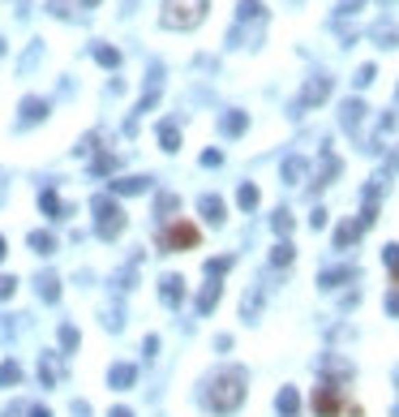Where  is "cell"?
Wrapping results in <instances>:
<instances>
[{
	"mask_svg": "<svg viewBox=\"0 0 399 417\" xmlns=\"http://www.w3.org/2000/svg\"><path fill=\"white\" fill-rule=\"evenodd\" d=\"M339 280H352V271H326V276H322V288H335Z\"/></svg>",
	"mask_w": 399,
	"mask_h": 417,
	"instance_id": "cell-32",
	"label": "cell"
},
{
	"mask_svg": "<svg viewBox=\"0 0 399 417\" xmlns=\"http://www.w3.org/2000/svg\"><path fill=\"white\" fill-rule=\"evenodd\" d=\"M39 297L43 301H56L60 297V280L56 276H39Z\"/></svg>",
	"mask_w": 399,
	"mask_h": 417,
	"instance_id": "cell-22",
	"label": "cell"
},
{
	"mask_svg": "<svg viewBox=\"0 0 399 417\" xmlns=\"http://www.w3.org/2000/svg\"><path fill=\"white\" fill-rule=\"evenodd\" d=\"M177 206H181V198H177V194H159V198H155V211L164 215V219L177 215Z\"/></svg>",
	"mask_w": 399,
	"mask_h": 417,
	"instance_id": "cell-15",
	"label": "cell"
},
{
	"mask_svg": "<svg viewBox=\"0 0 399 417\" xmlns=\"http://www.w3.org/2000/svg\"><path fill=\"white\" fill-rule=\"evenodd\" d=\"M326 95H331V78H313V82L305 86V95H300V104L313 108V104H322Z\"/></svg>",
	"mask_w": 399,
	"mask_h": 417,
	"instance_id": "cell-7",
	"label": "cell"
},
{
	"mask_svg": "<svg viewBox=\"0 0 399 417\" xmlns=\"http://www.w3.org/2000/svg\"><path fill=\"white\" fill-rule=\"evenodd\" d=\"M395 379H399V370H395Z\"/></svg>",
	"mask_w": 399,
	"mask_h": 417,
	"instance_id": "cell-46",
	"label": "cell"
},
{
	"mask_svg": "<svg viewBox=\"0 0 399 417\" xmlns=\"http://www.w3.org/2000/svg\"><path fill=\"white\" fill-rule=\"evenodd\" d=\"M26 413H30V409H26V405H13V409H9V413H5V417H26Z\"/></svg>",
	"mask_w": 399,
	"mask_h": 417,
	"instance_id": "cell-39",
	"label": "cell"
},
{
	"mask_svg": "<svg viewBox=\"0 0 399 417\" xmlns=\"http://www.w3.org/2000/svg\"><path fill=\"white\" fill-rule=\"evenodd\" d=\"M181 297H185V280L181 276H164V301L168 306H181Z\"/></svg>",
	"mask_w": 399,
	"mask_h": 417,
	"instance_id": "cell-9",
	"label": "cell"
},
{
	"mask_svg": "<svg viewBox=\"0 0 399 417\" xmlns=\"http://www.w3.org/2000/svg\"><path fill=\"white\" fill-rule=\"evenodd\" d=\"M56 335H60V344H65V353H73V348H77V327H69V323H65Z\"/></svg>",
	"mask_w": 399,
	"mask_h": 417,
	"instance_id": "cell-25",
	"label": "cell"
},
{
	"mask_svg": "<svg viewBox=\"0 0 399 417\" xmlns=\"http://www.w3.org/2000/svg\"><path fill=\"white\" fill-rule=\"evenodd\" d=\"M365 5V0H339V13H357Z\"/></svg>",
	"mask_w": 399,
	"mask_h": 417,
	"instance_id": "cell-38",
	"label": "cell"
},
{
	"mask_svg": "<svg viewBox=\"0 0 399 417\" xmlns=\"http://www.w3.org/2000/svg\"><path fill=\"white\" fill-rule=\"evenodd\" d=\"M82 5H86V9H94V5H99V0H82Z\"/></svg>",
	"mask_w": 399,
	"mask_h": 417,
	"instance_id": "cell-43",
	"label": "cell"
},
{
	"mask_svg": "<svg viewBox=\"0 0 399 417\" xmlns=\"http://www.w3.org/2000/svg\"><path fill=\"white\" fill-rule=\"evenodd\" d=\"M275 228L279 233H292V215L288 211H275Z\"/></svg>",
	"mask_w": 399,
	"mask_h": 417,
	"instance_id": "cell-33",
	"label": "cell"
},
{
	"mask_svg": "<svg viewBox=\"0 0 399 417\" xmlns=\"http://www.w3.org/2000/svg\"><path fill=\"white\" fill-rule=\"evenodd\" d=\"M47 5H52L56 18H65V13H69V0H47Z\"/></svg>",
	"mask_w": 399,
	"mask_h": 417,
	"instance_id": "cell-36",
	"label": "cell"
},
{
	"mask_svg": "<svg viewBox=\"0 0 399 417\" xmlns=\"http://www.w3.org/2000/svg\"><path fill=\"white\" fill-rule=\"evenodd\" d=\"M0 259H5V237H0Z\"/></svg>",
	"mask_w": 399,
	"mask_h": 417,
	"instance_id": "cell-44",
	"label": "cell"
},
{
	"mask_svg": "<svg viewBox=\"0 0 399 417\" xmlns=\"http://www.w3.org/2000/svg\"><path fill=\"white\" fill-rule=\"evenodd\" d=\"M270 259H275V267H288V263H292V246H288V241L275 246V254H270Z\"/></svg>",
	"mask_w": 399,
	"mask_h": 417,
	"instance_id": "cell-29",
	"label": "cell"
},
{
	"mask_svg": "<svg viewBox=\"0 0 399 417\" xmlns=\"http://www.w3.org/2000/svg\"><path fill=\"white\" fill-rule=\"evenodd\" d=\"M133 383H138V366H129V361H116V366L107 370V388H112V392H129Z\"/></svg>",
	"mask_w": 399,
	"mask_h": 417,
	"instance_id": "cell-5",
	"label": "cell"
},
{
	"mask_svg": "<svg viewBox=\"0 0 399 417\" xmlns=\"http://www.w3.org/2000/svg\"><path fill=\"white\" fill-rule=\"evenodd\" d=\"M30 417H52V413H47V409L39 405V409H30Z\"/></svg>",
	"mask_w": 399,
	"mask_h": 417,
	"instance_id": "cell-42",
	"label": "cell"
},
{
	"mask_svg": "<svg viewBox=\"0 0 399 417\" xmlns=\"http://www.w3.org/2000/svg\"><path fill=\"white\" fill-rule=\"evenodd\" d=\"M159 142H164V151L172 155V151L181 147V130H177V125H168V121H164V125H159Z\"/></svg>",
	"mask_w": 399,
	"mask_h": 417,
	"instance_id": "cell-10",
	"label": "cell"
},
{
	"mask_svg": "<svg viewBox=\"0 0 399 417\" xmlns=\"http://www.w3.org/2000/svg\"><path fill=\"white\" fill-rule=\"evenodd\" d=\"M215 301H219V280H211V284H206V288H202V293H198V310L206 314V310H211V306H215Z\"/></svg>",
	"mask_w": 399,
	"mask_h": 417,
	"instance_id": "cell-16",
	"label": "cell"
},
{
	"mask_svg": "<svg viewBox=\"0 0 399 417\" xmlns=\"http://www.w3.org/2000/svg\"><path fill=\"white\" fill-rule=\"evenodd\" d=\"M94 233L103 237V241H116V237L125 233V211H120V202H112V198H94Z\"/></svg>",
	"mask_w": 399,
	"mask_h": 417,
	"instance_id": "cell-3",
	"label": "cell"
},
{
	"mask_svg": "<svg viewBox=\"0 0 399 417\" xmlns=\"http://www.w3.org/2000/svg\"><path fill=\"white\" fill-rule=\"evenodd\" d=\"M151 189V176H120L112 181V194H146Z\"/></svg>",
	"mask_w": 399,
	"mask_h": 417,
	"instance_id": "cell-6",
	"label": "cell"
},
{
	"mask_svg": "<svg viewBox=\"0 0 399 417\" xmlns=\"http://www.w3.org/2000/svg\"><path fill=\"white\" fill-rule=\"evenodd\" d=\"M361 112H365L361 99H348L344 104V125H348V130H357V125H361Z\"/></svg>",
	"mask_w": 399,
	"mask_h": 417,
	"instance_id": "cell-17",
	"label": "cell"
},
{
	"mask_svg": "<svg viewBox=\"0 0 399 417\" xmlns=\"http://www.w3.org/2000/svg\"><path fill=\"white\" fill-rule=\"evenodd\" d=\"M245 125H249L245 112H228V117H223V134H245Z\"/></svg>",
	"mask_w": 399,
	"mask_h": 417,
	"instance_id": "cell-19",
	"label": "cell"
},
{
	"mask_svg": "<svg viewBox=\"0 0 399 417\" xmlns=\"http://www.w3.org/2000/svg\"><path fill=\"white\" fill-rule=\"evenodd\" d=\"M236 198H241L245 211H253V206H258V189H253V185H241V194H236Z\"/></svg>",
	"mask_w": 399,
	"mask_h": 417,
	"instance_id": "cell-27",
	"label": "cell"
},
{
	"mask_svg": "<svg viewBox=\"0 0 399 417\" xmlns=\"http://www.w3.org/2000/svg\"><path fill=\"white\" fill-rule=\"evenodd\" d=\"M107 417H133V413H129V409H112Z\"/></svg>",
	"mask_w": 399,
	"mask_h": 417,
	"instance_id": "cell-40",
	"label": "cell"
},
{
	"mask_svg": "<svg viewBox=\"0 0 399 417\" xmlns=\"http://www.w3.org/2000/svg\"><path fill=\"white\" fill-rule=\"evenodd\" d=\"M300 172H305V159H288V164H283V176H288V181H300Z\"/></svg>",
	"mask_w": 399,
	"mask_h": 417,
	"instance_id": "cell-28",
	"label": "cell"
},
{
	"mask_svg": "<svg viewBox=\"0 0 399 417\" xmlns=\"http://www.w3.org/2000/svg\"><path fill=\"white\" fill-rule=\"evenodd\" d=\"M43 117H47V104H43V99H26V104H22V121H26V125H30V121H43Z\"/></svg>",
	"mask_w": 399,
	"mask_h": 417,
	"instance_id": "cell-13",
	"label": "cell"
},
{
	"mask_svg": "<svg viewBox=\"0 0 399 417\" xmlns=\"http://www.w3.org/2000/svg\"><path fill=\"white\" fill-rule=\"evenodd\" d=\"M387 306H391V314H399V293H395V297L387 301Z\"/></svg>",
	"mask_w": 399,
	"mask_h": 417,
	"instance_id": "cell-41",
	"label": "cell"
},
{
	"mask_svg": "<svg viewBox=\"0 0 399 417\" xmlns=\"http://www.w3.org/2000/svg\"><path fill=\"white\" fill-rule=\"evenodd\" d=\"M357 233H361V224H344V228L335 233V246H348V241H357Z\"/></svg>",
	"mask_w": 399,
	"mask_h": 417,
	"instance_id": "cell-24",
	"label": "cell"
},
{
	"mask_svg": "<svg viewBox=\"0 0 399 417\" xmlns=\"http://www.w3.org/2000/svg\"><path fill=\"white\" fill-rule=\"evenodd\" d=\"M26 241H30V250H39V254H52L56 250V237L52 233H30Z\"/></svg>",
	"mask_w": 399,
	"mask_h": 417,
	"instance_id": "cell-14",
	"label": "cell"
},
{
	"mask_svg": "<svg viewBox=\"0 0 399 417\" xmlns=\"http://www.w3.org/2000/svg\"><path fill=\"white\" fill-rule=\"evenodd\" d=\"M228 267H232V259H215V263H211V276H223Z\"/></svg>",
	"mask_w": 399,
	"mask_h": 417,
	"instance_id": "cell-37",
	"label": "cell"
},
{
	"mask_svg": "<svg viewBox=\"0 0 399 417\" xmlns=\"http://www.w3.org/2000/svg\"><path fill=\"white\" fill-rule=\"evenodd\" d=\"M142 353H146V357H155V353H159V335H146V340H142Z\"/></svg>",
	"mask_w": 399,
	"mask_h": 417,
	"instance_id": "cell-35",
	"label": "cell"
},
{
	"mask_svg": "<svg viewBox=\"0 0 399 417\" xmlns=\"http://www.w3.org/2000/svg\"><path fill=\"white\" fill-rule=\"evenodd\" d=\"M206 9H211V0H164V26L172 30H194Z\"/></svg>",
	"mask_w": 399,
	"mask_h": 417,
	"instance_id": "cell-2",
	"label": "cell"
},
{
	"mask_svg": "<svg viewBox=\"0 0 399 417\" xmlns=\"http://www.w3.org/2000/svg\"><path fill=\"white\" fill-rule=\"evenodd\" d=\"M395 168H399V151H395Z\"/></svg>",
	"mask_w": 399,
	"mask_h": 417,
	"instance_id": "cell-45",
	"label": "cell"
},
{
	"mask_svg": "<svg viewBox=\"0 0 399 417\" xmlns=\"http://www.w3.org/2000/svg\"><path fill=\"white\" fill-rule=\"evenodd\" d=\"M112 168H116V159H112V155H99V159L90 164V172H94V176H103V172H112Z\"/></svg>",
	"mask_w": 399,
	"mask_h": 417,
	"instance_id": "cell-30",
	"label": "cell"
},
{
	"mask_svg": "<svg viewBox=\"0 0 399 417\" xmlns=\"http://www.w3.org/2000/svg\"><path fill=\"white\" fill-rule=\"evenodd\" d=\"M296 409H300V396H296L292 388H283V392H279V413H283V417H292Z\"/></svg>",
	"mask_w": 399,
	"mask_h": 417,
	"instance_id": "cell-21",
	"label": "cell"
},
{
	"mask_svg": "<svg viewBox=\"0 0 399 417\" xmlns=\"http://www.w3.org/2000/svg\"><path fill=\"white\" fill-rule=\"evenodd\" d=\"M13 383H22V366L5 361V366H0V388H13Z\"/></svg>",
	"mask_w": 399,
	"mask_h": 417,
	"instance_id": "cell-20",
	"label": "cell"
},
{
	"mask_svg": "<svg viewBox=\"0 0 399 417\" xmlns=\"http://www.w3.org/2000/svg\"><path fill=\"white\" fill-rule=\"evenodd\" d=\"M202 215L211 219V224H223V198H215V194H206V198H202Z\"/></svg>",
	"mask_w": 399,
	"mask_h": 417,
	"instance_id": "cell-11",
	"label": "cell"
},
{
	"mask_svg": "<svg viewBox=\"0 0 399 417\" xmlns=\"http://www.w3.org/2000/svg\"><path fill=\"white\" fill-rule=\"evenodd\" d=\"M236 18H241V22L262 18V5H258V0H241V5H236Z\"/></svg>",
	"mask_w": 399,
	"mask_h": 417,
	"instance_id": "cell-23",
	"label": "cell"
},
{
	"mask_svg": "<svg viewBox=\"0 0 399 417\" xmlns=\"http://www.w3.org/2000/svg\"><path fill=\"white\" fill-rule=\"evenodd\" d=\"M198 246V228L194 224H168L159 233V250H194Z\"/></svg>",
	"mask_w": 399,
	"mask_h": 417,
	"instance_id": "cell-4",
	"label": "cell"
},
{
	"mask_svg": "<svg viewBox=\"0 0 399 417\" xmlns=\"http://www.w3.org/2000/svg\"><path fill=\"white\" fill-rule=\"evenodd\" d=\"M94 60L107 65V69H116L120 65V52H116V47H107V43H99V47H94Z\"/></svg>",
	"mask_w": 399,
	"mask_h": 417,
	"instance_id": "cell-18",
	"label": "cell"
},
{
	"mask_svg": "<svg viewBox=\"0 0 399 417\" xmlns=\"http://www.w3.org/2000/svg\"><path fill=\"white\" fill-rule=\"evenodd\" d=\"M313 409L322 413V417L339 413V396H335V388H318V392H313Z\"/></svg>",
	"mask_w": 399,
	"mask_h": 417,
	"instance_id": "cell-8",
	"label": "cell"
},
{
	"mask_svg": "<svg viewBox=\"0 0 399 417\" xmlns=\"http://www.w3.org/2000/svg\"><path fill=\"white\" fill-rule=\"evenodd\" d=\"M374 82V65H361V73H357V86H370Z\"/></svg>",
	"mask_w": 399,
	"mask_h": 417,
	"instance_id": "cell-34",
	"label": "cell"
},
{
	"mask_svg": "<svg viewBox=\"0 0 399 417\" xmlns=\"http://www.w3.org/2000/svg\"><path fill=\"white\" fill-rule=\"evenodd\" d=\"M13 293H18V280H13V276H0V301H9Z\"/></svg>",
	"mask_w": 399,
	"mask_h": 417,
	"instance_id": "cell-31",
	"label": "cell"
},
{
	"mask_svg": "<svg viewBox=\"0 0 399 417\" xmlns=\"http://www.w3.org/2000/svg\"><path fill=\"white\" fill-rule=\"evenodd\" d=\"M39 374H43L47 388H56V361H52V357H43V361H39Z\"/></svg>",
	"mask_w": 399,
	"mask_h": 417,
	"instance_id": "cell-26",
	"label": "cell"
},
{
	"mask_svg": "<svg viewBox=\"0 0 399 417\" xmlns=\"http://www.w3.org/2000/svg\"><path fill=\"white\" fill-rule=\"evenodd\" d=\"M245 400V370H223L211 379V388H206V405L215 413H236Z\"/></svg>",
	"mask_w": 399,
	"mask_h": 417,
	"instance_id": "cell-1",
	"label": "cell"
},
{
	"mask_svg": "<svg viewBox=\"0 0 399 417\" xmlns=\"http://www.w3.org/2000/svg\"><path fill=\"white\" fill-rule=\"evenodd\" d=\"M39 206H43V215H47V219H60V215H65V211H69V206H60V198L52 194V189H47V194L39 198Z\"/></svg>",
	"mask_w": 399,
	"mask_h": 417,
	"instance_id": "cell-12",
	"label": "cell"
}]
</instances>
